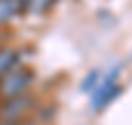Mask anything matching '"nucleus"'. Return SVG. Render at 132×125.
<instances>
[{"label":"nucleus","mask_w":132,"mask_h":125,"mask_svg":"<svg viewBox=\"0 0 132 125\" xmlns=\"http://www.w3.org/2000/svg\"><path fill=\"white\" fill-rule=\"evenodd\" d=\"M22 66L20 61V53L15 48H7V46H0V79L5 77L7 73H11L13 68Z\"/></svg>","instance_id":"20e7f679"},{"label":"nucleus","mask_w":132,"mask_h":125,"mask_svg":"<svg viewBox=\"0 0 132 125\" xmlns=\"http://www.w3.org/2000/svg\"><path fill=\"white\" fill-rule=\"evenodd\" d=\"M35 81V75L29 66H18L11 73H7L0 79V101L2 99H13L20 94L31 92V86Z\"/></svg>","instance_id":"f257e3e1"},{"label":"nucleus","mask_w":132,"mask_h":125,"mask_svg":"<svg viewBox=\"0 0 132 125\" xmlns=\"http://www.w3.org/2000/svg\"><path fill=\"white\" fill-rule=\"evenodd\" d=\"M55 0H24V11L27 13H44L51 9Z\"/></svg>","instance_id":"423d86ee"},{"label":"nucleus","mask_w":132,"mask_h":125,"mask_svg":"<svg viewBox=\"0 0 132 125\" xmlns=\"http://www.w3.org/2000/svg\"><path fill=\"white\" fill-rule=\"evenodd\" d=\"M35 105H38V99L33 92L20 94L13 99H2L0 101V119L11 121V123H22L35 110Z\"/></svg>","instance_id":"f03ea898"},{"label":"nucleus","mask_w":132,"mask_h":125,"mask_svg":"<svg viewBox=\"0 0 132 125\" xmlns=\"http://www.w3.org/2000/svg\"><path fill=\"white\" fill-rule=\"evenodd\" d=\"M20 13H24V0H0V26H5Z\"/></svg>","instance_id":"39448f33"},{"label":"nucleus","mask_w":132,"mask_h":125,"mask_svg":"<svg viewBox=\"0 0 132 125\" xmlns=\"http://www.w3.org/2000/svg\"><path fill=\"white\" fill-rule=\"evenodd\" d=\"M0 125H22V123H11V121H5V119H0Z\"/></svg>","instance_id":"6e6552de"},{"label":"nucleus","mask_w":132,"mask_h":125,"mask_svg":"<svg viewBox=\"0 0 132 125\" xmlns=\"http://www.w3.org/2000/svg\"><path fill=\"white\" fill-rule=\"evenodd\" d=\"M97 81H99V70L88 73L84 77V81H81V90H84V92H93V90L97 88Z\"/></svg>","instance_id":"0eeeda50"},{"label":"nucleus","mask_w":132,"mask_h":125,"mask_svg":"<svg viewBox=\"0 0 132 125\" xmlns=\"http://www.w3.org/2000/svg\"><path fill=\"white\" fill-rule=\"evenodd\" d=\"M121 86H119V68H112L110 75L101 83H97V88L93 90V112H101L112 103L114 97H119Z\"/></svg>","instance_id":"7ed1b4c3"}]
</instances>
